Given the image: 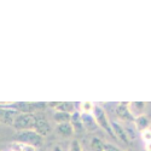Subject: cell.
<instances>
[{"instance_id": "cell-23", "label": "cell", "mask_w": 151, "mask_h": 151, "mask_svg": "<svg viewBox=\"0 0 151 151\" xmlns=\"http://www.w3.org/2000/svg\"><path fill=\"white\" fill-rule=\"evenodd\" d=\"M11 151H22V144L21 143H15L11 147Z\"/></svg>"}, {"instance_id": "cell-21", "label": "cell", "mask_w": 151, "mask_h": 151, "mask_svg": "<svg viewBox=\"0 0 151 151\" xmlns=\"http://www.w3.org/2000/svg\"><path fill=\"white\" fill-rule=\"evenodd\" d=\"M33 105H34V109L35 110H45L46 106H47V103H36V102H33Z\"/></svg>"}, {"instance_id": "cell-22", "label": "cell", "mask_w": 151, "mask_h": 151, "mask_svg": "<svg viewBox=\"0 0 151 151\" xmlns=\"http://www.w3.org/2000/svg\"><path fill=\"white\" fill-rule=\"evenodd\" d=\"M22 151H36V147L27 144H22Z\"/></svg>"}, {"instance_id": "cell-13", "label": "cell", "mask_w": 151, "mask_h": 151, "mask_svg": "<svg viewBox=\"0 0 151 151\" xmlns=\"http://www.w3.org/2000/svg\"><path fill=\"white\" fill-rule=\"evenodd\" d=\"M82 116V122H83V127L88 131H94L97 127H99L93 114H81Z\"/></svg>"}, {"instance_id": "cell-10", "label": "cell", "mask_w": 151, "mask_h": 151, "mask_svg": "<svg viewBox=\"0 0 151 151\" xmlns=\"http://www.w3.org/2000/svg\"><path fill=\"white\" fill-rule=\"evenodd\" d=\"M128 108L131 114L135 117L145 115V109H146V103L145 102H131L128 103Z\"/></svg>"}, {"instance_id": "cell-18", "label": "cell", "mask_w": 151, "mask_h": 151, "mask_svg": "<svg viewBox=\"0 0 151 151\" xmlns=\"http://www.w3.org/2000/svg\"><path fill=\"white\" fill-rule=\"evenodd\" d=\"M69 151H83V149H82L81 143L78 139H74V140H71V143L69 145Z\"/></svg>"}, {"instance_id": "cell-20", "label": "cell", "mask_w": 151, "mask_h": 151, "mask_svg": "<svg viewBox=\"0 0 151 151\" xmlns=\"http://www.w3.org/2000/svg\"><path fill=\"white\" fill-rule=\"evenodd\" d=\"M104 151H122L120 147H117L114 144H110V143H105V149Z\"/></svg>"}, {"instance_id": "cell-2", "label": "cell", "mask_w": 151, "mask_h": 151, "mask_svg": "<svg viewBox=\"0 0 151 151\" xmlns=\"http://www.w3.org/2000/svg\"><path fill=\"white\" fill-rule=\"evenodd\" d=\"M92 114H93V116H94V119H96L99 127L103 128L112 138H115L114 131H112V127H111V121L108 119V115H106V112L104 111V109L102 106H99V105H96Z\"/></svg>"}, {"instance_id": "cell-19", "label": "cell", "mask_w": 151, "mask_h": 151, "mask_svg": "<svg viewBox=\"0 0 151 151\" xmlns=\"http://www.w3.org/2000/svg\"><path fill=\"white\" fill-rule=\"evenodd\" d=\"M140 135H142V139H143L146 144L151 143V129H146V131L142 132Z\"/></svg>"}, {"instance_id": "cell-9", "label": "cell", "mask_w": 151, "mask_h": 151, "mask_svg": "<svg viewBox=\"0 0 151 151\" xmlns=\"http://www.w3.org/2000/svg\"><path fill=\"white\" fill-rule=\"evenodd\" d=\"M150 124H151V119L145 114L142 116H138L134 119V126H135V129L138 132H144L146 129H150Z\"/></svg>"}, {"instance_id": "cell-25", "label": "cell", "mask_w": 151, "mask_h": 151, "mask_svg": "<svg viewBox=\"0 0 151 151\" xmlns=\"http://www.w3.org/2000/svg\"><path fill=\"white\" fill-rule=\"evenodd\" d=\"M145 150H146V151H151V143L146 144V146H145Z\"/></svg>"}, {"instance_id": "cell-15", "label": "cell", "mask_w": 151, "mask_h": 151, "mask_svg": "<svg viewBox=\"0 0 151 151\" xmlns=\"http://www.w3.org/2000/svg\"><path fill=\"white\" fill-rule=\"evenodd\" d=\"M71 115H73V114H68V112L55 111L53 120L56 121L57 124H59V123H68V122L71 121Z\"/></svg>"}, {"instance_id": "cell-3", "label": "cell", "mask_w": 151, "mask_h": 151, "mask_svg": "<svg viewBox=\"0 0 151 151\" xmlns=\"http://www.w3.org/2000/svg\"><path fill=\"white\" fill-rule=\"evenodd\" d=\"M35 115L33 114H19L12 127L15 129H17L18 132L22 131H29V129H34V124H35Z\"/></svg>"}, {"instance_id": "cell-8", "label": "cell", "mask_w": 151, "mask_h": 151, "mask_svg": "<svg viewBox=\"0 0 151 151\" xmlns=\"http://www.w3.org/2000/svg\"><path fill=\"white\" fill-rule=\"evenodd\" d=\"M48 105L56 111H62V112H68V114H74L75 111V105L71 102H52L48 103Z\"/></svg>"}, {"instance_id": "cell-11", "label": "cell", "mask_w": 151, "mask_h": 151, "mask_svg": "<svg viewBox=\"0 0 151 151\" xmlns=\"http://www.w3.org/2000/svg\"><path fill=\"white\" fill-rule=\"evenodd\" d=\"M56 131H57V133H58L60 137H63V138H70V137L74 134V132H75L73 124H71L70 122L57 124Z\"/></svg>"}, {"instance_id": "cell-1", "label": "cell", "mask_w": 151, "mask_h": 151, "mask_svg": "<svg viewBox=\"0 0 151 151\" xmlns=\"http://www.w3.org/2000/svg\"><path fill=\"white\" fill-rule=\"evenodd\" d=\"M15 138H16V142L17 143L32 145V146H35V147L42 146L44 145V140H45V138L42 135H40L39 133H36L34 129L18 132L15 135Z\"/></svg>"}, {"instance_id": "cell-24", "label": "cell", "mask_w": 151, "mask_h": 151, "mask_svg": "<svg viewBox=\"0 0 151 151\" xmlns=\"http://www.w3.org/2000/svg\"><path fill=\"white\" fill-rule=\"evenodd\" d=\"M52 151H63V149H62V146H59V145H56L55 147H53V150Z\"/></svg>"}, {"instance_id": "cell-12", "label": "cell", "mask_w": 151, "mask_h": 151, "mask_svg": "<svg viewBox=\"0 0 151 151\" xmlns=\"http://www.w3.org/2000/svg\"><path fill=\"white\" fill-rule=\"evenodd\" d=\"M11 106H14L17 111H19L21 114H33V111H35L33 103L29 102H18V103H12Z\"/></svg>"}, {"instance_id": "cell-4", "label": "cell", "mask_w": 151, "mask_h": 151, "mask_svg": "<svg viewBox=\"0 0 151 151\" xmlns=\"http://www.w3.org/2000/svg\"><path fill=\"white\" fill-rule=\"evenodd\" d=\"M21 114L19 111L12 108H1L0 110V117H1V122L5 124H14L16 117Z\"/></svg>"}, {"instance_id": "cell-14", "label": "cell", "mask_w": 151, "mask_h": 151, "mask_svg": "<svg viewBox=\"0 0 151 151\" xmlns=\"http://www.w3.org/2000/svg\"><path fill=\"white\" fill-rule=\"evenodd\" d=\"M70 123L73 124V127L75 129V132H82L83 131V122H82V116L79 111H75L71 115V121Z\"/></svg>"}, {"instance_id": "cell-17", "label": "cell", "mask_w": 151, "mask_h": 151, "mask_svg": "<svg viewBox=\"0 0 151 151\" xmlns=\"http://www.w3.org/2000/svg\"><path fill=\"white\" fill-rule=\"evenodd\" d=\"M96 104L93 102H90V100H86V102H82L80 104V110L81 114H92L94 110Z\"/></svg>"}, {"instance_id": "cell-5", "label": "cell", "mask_w": 151, "mask_h": 151, "mask_svg": "<svg viewBox=\"0 0 151 151\" xmlns=\"http://www.w3.org/2000/svg\"><path fill=\"white\" fill-rule=\"evenodd\" d=\"M34 131L45 138L46 135H48L51 133L52 128H51V126H50V123L44 117L36 116L35 117V124H34Z\"/></svg>"}, {"instance_id": "cell-6", "label": "cell", "mask_w": 151, "mask_h": 151, "mask_svg": "<svg viewBox=\"0 0 151 151\" xmlns=\"http://www.w3.org/2000/svg\"><path fill=\"white\" fill-rule=\"evenodd\" d=\"M111 127H112V131H114V134H115L116 139H119L120 142H122L124 144L129 143V135H128L127 131H126V128H123L119 122L111 121Z\"/></svg>"}, {"instance_id": "cell-16", "label": "cell", "mask_w": 151, "mask_h": 151, "mask_svg": "<svg viewBox=\"0 0 151 151\" xmlns=\"http://www.w3.org/2000/svg\"><path fill=\"white\" fill-rule=\"evenodd\" d=\"M90 146H91V151H104L105 149V143L103 140H100L99 138H92L90 142Z\"/></svg>"}, {"instance_id": "cell-7", "label": "cell", "mask_w": 151, "mask_h": 151, "mask_svg": "<svg viewBox=\"0 0 151 151\" xmlns=\"http://www.w3.org/2000/svg\"><path fill=\"white\" fill-rule=\"evenodd\" d=\"M116 115L126 122H134V116L131 114L128 103H120L116 108Z\"/></svg>"}]
</instances>
